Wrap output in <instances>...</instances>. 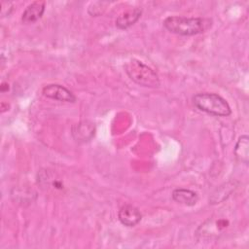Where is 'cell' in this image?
I'll use <instances>...</instances> for the list:
<instances>
[{
  "label": "cell",
  "instance_id": "cell-5",
  "mask_svg": "<svg viewBox=\"0 0 249 249\" xmlns=\"http://www.w3.org/2000/svg\"><path fill=\"white\" fill-rule=\"evenodd\" d=\"M42 92L44 96L51 99L64 101V102L76 101V96L72 93V91H70L68 89L58 84H50L45 86L42 89Z\"/></svg>",
  "mask_w": 249,
  "mask_h": 249
},
{
  "label": "cell",
  "instance_id": "cell-2",
  "mask_svg": "<svg viewBox=\"0 0 249 249\" xmlns=\"http://www.w3.org/2000/svg\"><path fill=\"white\" fill-rule=\"evenodd\" d=\"M193 102L197 109L212 116L227 117L231 113V107L227 100L217 93H196L193 97Z\"/></svg>",
  "mask_w": 249,
  "mask_h": 249
},
{
  "label": "cell",
  "instance_id": "cell-9",
  "mask_svg": "<svg viewBox=\"0 0 249 249\" xmlns=\"http://www.w3.org/2000/svg\"><path fill=\"white\" fill-rule=\"evenodd\" d=\"M142 9L140 8H133L122 13L116 18V26L120 29H126L133 25L141 17Z\"/></svg>",
  "mask_w": 249,
  "mask_h": 249
},
{
  "label": "cell",
  "instance_id": "cell-4",
  "mask_svg": "<svg viewBox=\"0 0 249 249\" xmlns=\"http://www.w3.org/2000/svg\"><path fill=\"white\" fill-rule=\"evenodd\" d=\"M230 226V221L226 218H209L205 223H203L198 231L197 234L201 235V237L212 238L219 236L222 231Z\"/></svg>",
  "mask_w": 249,
  "mask_h": 249
},
{
  "label": "cell",
  "instance_id": "cell-10",
  "mask_svg": "<svg viewBox=\"0 0 249 249\" xmlns=\"http://www.w3.org/2000/svg\"><path fill=\"white\" fill-rule=\"evenodd\" d=\"M171 196L173 200L187 206H194L198 201L197 194L189 189H184V188L175 189L172 192Z\"/></svg>",
  "mask_w": 249,
  "mask_h": 249
},
{
  "label": "cell",
  "instance_id": "cell-8",
  "mask_svg": "<svg viewBox=\"0 0 249 249\" xmlns=\"http://www.w3.org/2000/svg\"><path fill=\"white\" fill-rule=\"evenodd\" d=\"M45 12V2L35 1L29 4L22 13L21 20L24 23H33L43 16Z\"/></svg>",
  "mask_w": 249,
  "mask_h": 249
},
{
  "label": "cell",
  "instance_id": "cell-3",
  "mask_svg": "<svg viewBox=\"0 0 249 249\" xmlns=\"http://www.w3.org/2000/svg\"><path fill=\"white\" fill-rule=\"evenodd\" d=\"M124 69L128 77L139 86L146 88H158L160 86V79L157 73L138 59L129 60L124 65Z\"/></svg>",
  "mask_w": 249,
  "mask_h": 249
},
{
  "label": "cell",
  "instance_id": "cell-11",
  "mask_svg": "<svg viewBox=\"0 0 249 249\" xmlns=\"http://www.w3.org/2000/svg\"><path fill=\"white\" fill-rule=\"evenodd\" d=\"M249 138L247 135H242L239 137L235 148H234V155L236 159L244 163H248L249 159Z\"/></svg>",
  "mask_w": 249,
  "mask_h": 249
},
{
  "label": "cell",
  "instance_id": "cell-1",
  "mask_svg": "<svg viewBox=\"0 0 249 249\" xmlns=\"http://www.w3.org/2000/svg\"><path fill=\"white\" fill-rule=\"evenodd\" d=\"M212 19L207 18L170 16L163 20V26L171 33L182 36H193L208 30L212 26Z\"/></svg>",
  "mask_w": 249,
  "mask_h": 249
},
{
  "label": "cell",
  "instance_id": "cell-7",
  "mask_svg": "<svg viewBox=\"0 0 249 249\" xmlns=\"http://www.w3.org/2000/svg\"><path fill=\"white\" fill-rule=\"evenodd\" d=\"M95 132V127L92 123L89 121H82L72 127V135L78 142L89 141Z\"/></svg>",
  "mask_w": 249,
  "mask_h": 249
},
{
  "label": "cell",
  "instance_id": "cell-6",
  "mask_svg": "<svg viewBox=\"0 0 249 249\" xmlns=\"http://www.w3.org/2000/svg\"><path fill=\"white\" fill-rule=\"evenodd\" d=\"M118 217L124 226L134 227L141 221L142 214L137 207L131 204H124L120 208Z\"/></svg>",
  "mask_w": 249,
  "mask_h": 249
},
{
  "label": "cell",
  "instance_id": "cell-12",
  "mask_svg": "<svg viewBox=\"0 0 249 249\" xmlns=\"http://www.w3.org/2000/svg\"><path fill=\"white\" fill-rule=\"evenodd\" d=\"M8 89H9V85L6 84V83H3L2 86H1V90H2V91H6V90H8Z\"/></svg>",
  "mask_w": 249,
  "mask_h": 249
}]
</instances>
